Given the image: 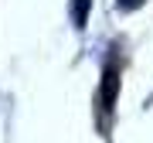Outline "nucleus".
<instances>
[{"instance_id":"f257e3e1","label":"nucleus","mask_w":153,"mask_h":143,"mask_svg":"<svg viewBox=\"0 0 153 143\" xmlns=\"http://www.w3.org/2000/svg\"><path fill=\"white\" fill-rule=\"evenodd\" d=\"M116 95H119V68H116V65H105V72H102V92H99L102 109H112Z\"/></svg>"},{"instance_id":"f03ea898","label":"nucleus","mask_w":153,"mask_h":143,"mask_svg":"<svg viewBox=\"0 0 153 143\" xmlns=\"http://www.w3.org/2000/svg\"><path fill=\"white\" fill-rule=\"evenodd\" d=\"M88 4H92V0H75V4H71V21H75V28H85Z\"/></svg>"},{"instance_id":"7ed1b4c3","label":"nucleus","mask_w":153,"mask_h":143,"mask_svg":"<svg viewBox=\"0 0 153 143\" xmlns=\"http://www.w3.org/2000/svg\"><path fill=\"white\" fill-rule=\"evenodd\" d=\"M140 4H143V0H116V7H119V10H136Z\"/></svg>"}]
</instances>
